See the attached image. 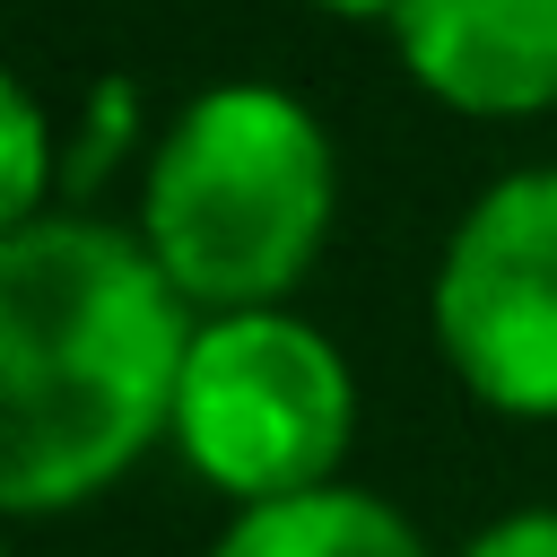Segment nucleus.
<instances>
[{
    "label": "nucleus",
    "mask_w": 557,
    "mask_h": 557,
    "mask_svg": "<svg viewBox=\"0 0 557 557\" xmlns=\"http://www.w3.org/2000/svg\"><path fill=\"white\" fill-rule=\"evenodd\" d=\"M200 305L113 209L0 235V505L61 522L113 496L165 435Z\"/></svg>",
    "instance_id": "obj_1"
},
{
    "label": "nucleus",
    "mask_w": 557,
    "mask_h": 557,
    "mask_svg": "<svg viewBox=\"0 0 557 557\" xmlns=\"http://www.w3.org/2000/svg\"><path fill=\"white\" fill-rule=\"evenodd\" d=\"M148 139H157V122H148L139 87H131L122 70H104V78L61 113V209H104L113 174L139 183Z\"/></svg>",
    "instance_id": "obj_7"
},
{
    "label": "nucleus",
    "mask_w": 557,
    "mask_h": 557,
    "mask_svg": "<svg viewBox=\"0 0 557 557\" xmlns=\"http://www.w3.org/2000/svg\"><path fill=\"white\" fill-rule=\"evenodd\" d=\"M426 339L461 400L505 426H557V157L461 200L426 270Z\"/></svg>",
    "instance_id": "obj_4"
},
{
    "label": "nucleus",
    "mask_w": 557,
    "mask_h": 557,
    "mask_svg": "<svg viewBox=\"0 0 557 557\" xmlns=\"http://www.w3.org/2000/svg\"><path fill=\"white\" fill-rule=\"evenodd\" d=\"M209 557H444V548L383 487L331 479V487H305V496H278V505L226 513Z\"/></svg>",
    "instance_id": "obj_6"
},
{
    "label": "nucleus",
    "mask_w": 557,
    "mask_h": 557,
    "mask_svg": "<svg viewBox=\"0 0 557 557\" xmlns=\"http://www.w3.org/2000/svg\"><path fill=\"white\" fill-rule=\"evenodd\" d=\"M305 9H322V17H339V26H392V17H400V0H305Z\"/></svg>",
    "instance_id": "obj_10"
},
{
    "label": "nucleus",
    "mask_w": 557,
    "mask_h": 557,
    "mask_svg": "<svg viewBox=\"0 0 557 557\" xmlns=\"http://www.w3.org/2000/svg\"><path fill=\"white\" fill-rule=\"evenodd\" d=\"M444 557H557V505H505Z\"/></svg>",
    "instance_id": "obj_9"
},
{
    "label": "nucleus",
    "mask_w": 557,
    "mask_h": 557,
    "mask_svg": "<svg viewBox=\"0 0 557 557\" xmlns=\"http://www.w3.org/2000/svg\"><path fill=\"white\" fill-rule=\"evenodd\" d=\"M383 35L400 78L461 122L557 113V0H400Z\"/></svg>",
    "instance_id": "obj_5"
},
{
    "label": "nucleus",
    "mask_w": 557,
    "mask_h": 557,
    "mask_svg": "<svg viewBox=\"0 0 557 557\" xmlns=\"http://www.w3.org/2000/svg\"><path fill=\"white\" fill-rule=\"evenodd\" d=\"M61 209V113L44 104V87L26 70H9L0 87V235L35 226Z\"/></svg>",
    "instance_id": "obj_8"
},
{
    "label": "nucleus",
    "mask_w": 557,
    "mask_h": 557,
    "mask_svg": "<svg viewBox=\"0 0 557 557\" xmlns=\"http://www.w3.org/2000/svg\"><path fill=\"white\" fill-rule=\"evenodd\" d=\"M131 226L200 313L296 305L339 226V139L278 78H209L157 122Z\"/></svg>",
    "instance_id": "obj_2"
},
{
    "label": "nucleus",
    "mask_w": 557,
    "mask_h": 557,
    "mask_svg": "<svg viewBox=\"0 0 557 557\" xmlns=\"http://www.w3.org/2000/svg\"><path fill=\"white\" fill-rule=\"evenodd\" d=\"M357 409V366L305 305L200 313L165 453L191 470V487L244 513L348 479Z\"/></svg>",
    "instance_id": "obj_3"
}]
</instances>
